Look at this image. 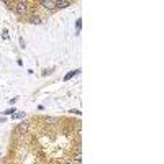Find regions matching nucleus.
I'll return each mask as SVG.
<instances>
[{"instance_id":"1","label":"nucleus","mask_w":164,"mask_h":164,"mask_svg":"<svg viewBox=\"0 0 164 164\" xmlns=\"http://www.w3.org/2000/svg\"><path fill=\"white\" fill-rule=\"evenodd\" d=\"M28 2H25V0H20V2H15V8L13 12L18 15V17H25V15L28 13Z\"/></svg>"},{"instance_id":"2","label":"nucleus","mask_w":164,"mask_h":164,"mask_svg":"<svg viewBox=\"0 0 164 164\" xmlns=\"http://www.w3.org/2000/svg\"><path fill=\"white\" fill-rule=\"evenodd\" d=\"M56 2H58V0H41L39 5L45 7L46 10H56Z\"/></svg>"},{"instance_id":"3","label":"nucleus","mask_w":164,"mask_h":164,"mask_svg":"<svg viewBox=\"0 0 164 164\" xmlns=\"http://www.w3.org/2000/svg\"><path fill=\"white\" fill-rule=\"evenodd\" d=\"M28 128H30V125H28L26 122H22L17 126V130H15V135H25L26 131H28Z\"/></svg>"},{"instance_id":"4","label":"nucleus","mask_w":164,"mask_h":164,"mask_svg":"<svg viewBox=\"0 0 164 164\" xmlns=\"http://www.w3.org/2000/svg\"><path fill=\"white\" fill-rule=\"evenodd\" d=\"M71 2L69 0H58L56 2V8H66V7H69Z\"/></svg>"},{"instance_id":"5","label":"nucleus","mask_w":164,"mask_h":164,"mask_svg":"<svg viewBox=\"0 0 164 164\" xmlns=\"http://www.w3.org/2000/svg\"><path fill=\"white\" fill-rule=\"evenodd\" d=\"M30 23H36V25H39L41 23V18L38 17V15H35V17H30V20H28Z\"/></svg>"},{"instance_id":"6","label":"nucleus","mask_w":164,"mask_h":164,"mask_svg":"<svg viewBox=\"0 0 164 164\" xmlns=\"http://www.w3.org/2000/svg\"><path fill=\"white\" fill-rule=\"evenodd\" d=\"M3 3H5V5L8 7V8H12V10L15 8V2H8V0H5V2H3Z\"/></svg>"},{"instance_id":"7","label":"nucleus","mask_w":164,"mask_h":164,"mask_svg":"<svg viewBox=\"0 0 164 164\" xmlns=\"http://www.w3.org/2000/svg\"><path fill=\"white\" fill-rule=\"evenodd\" d=\"M45 122H46V123H56V122H58V118H51V117H48V118H45Z\"/></svg>"},{"instance_id":"8","label":"nucleus","mask_w":164,"mask_h":164,"mask_svg":"<svg viewBox=\"0 0 164 164\" xmlns=\"http://www.w3.org/2000/svg\"><path fill=\"white\" fill-rule=\"evenodd\" d=\"M15 112H17L15 109H8V110H5V112H3V113H5V115H13Z\"/></svg>"},{"instance_id":"9","label":"nucleus","mask_w":164,"mask_h":164,"mask_svg":"<svg viewBox=\"0 0 164 164\" xmlns=\"http://www.w3.org/2000/svg\"><path fill=\"white\" fill-rule=\"evenodd\" d=\"M77 72H79V71H72V72H69V74L66 75V81H67V79H71V77H72L74 74H77Z\"/></svg>"},{"instance_id":"10","label":"nucleus","mask_w":164,"mask_h":164,"mask_svg":"<svg viewBox=\"0 0 164 164\" xmlns=\"http://www.w3.org/2000/svg\"><path fill=\"white\" fill-rule=\"evenodd\" d=\"M15 118H25V113H17V115H15Z\"/></svg>"},{"instance_id":"11","label":"nucleus","mask_w":164,"mask_h":164,"mask_svg":"<svg viewBox=\"0 0 164 164\" xmlns=\"http://www.w3.org/2000/svg\"><path fill=\"white\" fill-rule=\"evenodd\" d=\"M64 164H75V162H64Z\"/></svg>"}]
</instances>
